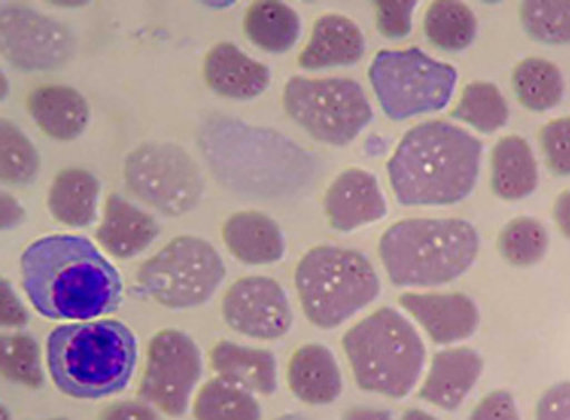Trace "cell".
<instances>
[{
	"label": "cell",
	"instance_id": "cell-36",
	"mask_svg": "<svg viewBox=\"0 0 570 420\" xmlns=\"http://www.w3.org/2000/svg\"><path fill=\"white\" fill-rule=\"evenodd\" d=\"M417 2L414 0H379L376 8V28L387 40H405L412 32V14Z\"/></svg>",
	"mask_w": 570,
	"mask_h": 420
},
{
	"label": "cell",
	"instance_id": "cell-21",
	"mask_svg": "<svg viewBox=\"0 0 570 420\" xmlns=\"http://www.w3.org/2000/svg\"><path fill=\"white\" fill-rule=\"evenodd\" d=\"M287 384L294 398L325 407L343 393V376L334 353L323 344H305L294 351L287 367Z\"/></svg>",
	"mask_w": 570,
	"mask_h": 420
},
{
	"label": "cell",
	"instance_id": "cell-29",
	"mask_svg": "<svg viewBox=\"0 0 570 420\" xmlns=\"http://www.w3.org/2000/svg\"><path fill=\"white\" fill-rule=\"evenodd\" d=\"M193 417L195 420H261L263 410L254 393L214 378L196 393Z\"/></svg>",
	"mask_w": 570,
	"mask_h": 420
},
{
	"label": "cell",
	"instance_id": "cell-25",
	"mask_svg": "<svg viewBox=\"0 0 570 420\" xmlns=\"http://www.w3.org/2000/svg\"><path fill=\"white\" fill-rule=\"evenodd\" d=\"M490 186L501 200L519 201L533 194L539 186V166L524 138L504 136L495 143Z\"/></svg>",
	"mask_w": 570,
	"mask_h": 420
},
{
	"label": "cell",
	"instance_id": "cell-24",
	"mask_svg": "<svg viewBox=\"0 0 570 420\" xmlns=\"http://www.w3.org/2000/svg\"><path fill=\"white\" fill-rule=\"evenodd\" d=\"M98 198L100 182L91 171L67 168L56 174L47 206L53 220L68 229L79 230L97 220Z\"/></svg>",
	"mask_w": 570,
	"mask_h": 420
},
{
	"label": "cell",
	"instance_id": "cell-4",
	"mask_svg": "<svg viewBox=\"0 0 570 420\" xmlns=\"http://www.w3.org/2000/svg\"><path fill=\"white\" fill-rule=\"evenodd\" d=\"M480 233L460 218H410L383 232L379 256L396 287H441L468 273Z\"/></svg>",
	"mask_w": 570,
	"mask_h": 420
},
{
	"label": "cell",
	"instance_id": "cell-2",
	"mask_svg": "<svg viewBox=\"0 0 570 420\" xmlns=\"http://www.w3.org/2000/svg\"><path fill=\"white\" fill-rule=\"evenodd\" d=\"M481 156L483 143L462 127L423 121L406 130L389 159V183L401 206H454L476 188Z\"/></svg>",
	"mask_w": 570,
	"mask_h": 420
},
{
	"label": "cell",
	"instance_id": "cell-34",
	"mask_svg": "<svg viewBox=\"0 0 570 420\" xmlns=\"http://www.w3.org/2000/svg\"><path fill=\"white\" fill-rule=\"evenodd\" d=\"M498 248L508 264L531 268L548 253V230L533 218H515L499 233Z\"/></svg>",
	"mask_w": 570,
	"mask_h": 420
},
{
	"label": "cell",
	"instance_id": "cell-10",
	"mask_svg": "<svg viewBox=\"0 0 570 420\" xmlns=\"http://www.w3.org/2000/svg\"><path fill=\"white\" fill-rule=\"evenodd\" d=\"M127 189L145 206L168 218L184 216L200 203L204 174L189 153L175 143H142L125 157Z\"/></svg>",
	"mask_w": 570,
	"mask_h": 420
},
{
	"label": "cell",
	"instance_id": "cell-8",
	"mask_svg": "<svg viewBox=\"0 0 570 420\" xmlns=\"http://www.w3.org/2000/svg\"><path fill=\"white\" fill-rule=\"evenodd\" d=\"M367 76L380 108L394 121L442 111L459 82L456 68L430 58L419 47L380 50Z\"/></svg>",
	"mask_w": 570,
	"mask_h": 420
},
{
	"label": "cell",
	"instance_id": "cell-6",
	"mask_svg": "<svg viewBox=\"0 0 570 420\" xmlns=\"http://www.w3.org/2000/svg\"><path fill=\"white\" fill-rule=\"evenodd\" d=\"M294 286L308 322L334 330L370 307L380 291L379 273L367 257L350 248H312L294 271Z\"/></svg>",
	"mask_w": 570,
	"mask_h": 420
},
{
	"label": "cell",
	"instance_id": "cell-19",
	"mask_svg": "<svg viewBox=\"0 0 570 420\" xmlns=\"http://www.w3.org/2000/svg\"><path fill=\"white\" fill-rule=\"evenodd\" d=\"M365 52L361 28L344 14H323L312 28L311 40L298 58L303 70L316 72L326 68L352 67Z\"/></svg>",
	"mask_w": 570,
	"mask_h": 420
},
{
	"label": "cell",
	"instance_id": "cell-39",
	"mask_svg": "<svg viewBox=\"0 0 570 420\" xmlns=\"http://www.w3.org/2000/svg\"><path fill=\"white\" fill-rule=\"evenodd\" d=\"M0 286H2L0 287V327L13 328V330L26 327L31 318L8 278H2Z\"/></svg>",
	"mask_w": 570,
	"mask_h": 420
},
{
	"label": "cell",
	"instance_id": "cell-16",
	"mask_svg": "<svg viewBox=\"0 0 570 420\" xmlns=\"http://www.w3.org/2000/svg\"><path fill=\"white\" fill-rule=\"evenodd\" d=\"M205 84L219 97L232 100H254L269 88L272 72L266 64L246 56L234 43H218L204 61Z\"/></svg>",
	"mask_w": 570,
	"mask_h": 420
},
{
	"label": "cell",
	"instance_id": "cell-41",
	"mask_svg": "<svg viewBox=\"0 0 570 420\" xmlns=\"http://www.w3.org/2000/svg\"><path fill=\"white\" fill-rule=\"evenodd\" d=\"M26 220V210L9 192H0V229L11 230Z\"/></svg>",
	"mask_w": 570,
	"mask_h": 420
},
{
	"label": "cell",
	"instance_id": "cell-5",
	"mask_svg": "<svg viewBox=\"0 0 570 420\" xmlns=\"http://www.w3.org/2000/svg\"><path fill=\"white\" fill-rule=\"evenodd\" d=\"M343 349L358 389L405 399L426 362L414 324L392 307H382L344 333Z\"/></svg>",
	"mask_w": 570,
	"mask_h": 420
},
{
	"label": "cell",
	"instance_id": "cell-22",
	"mask_svg": "<svg viewBox=\"0 0 570 420\" xmlns=\"http://www.w3.org/2000/svg\"><path fill=\"white\" fill-rule=\"evenodd\" d=\"M27 111L43 134L58 141H73L89 123L88 102L70 86H38L27 97Z\"/></svg>",
	"mask_w": 570,
	"mask_h": 420
},
{
	"label": "cell",
	"instance_id": "cell-14",
	"mask_svg": "<svg viewBox=\"0 0 570 420\" xmlns=\"http://www.w3.org/2000/svg\"><path fill=\"white\" fill-rule=\"evenodd\" d=\"M400 304L424 328L433 344L450 346L474 336L480 312L462 292H405Z\"/></svg>",
	"mask_w": 570,
	"mask_h": 420
},
{
	"label": "cell",
	"instance_id": "cell-37",
	"mask_svg": "<svg viewBox=\"0 0 570 420\" xmlns=\"http://www.w3.org/2000/svg\"><path fill=\"white\" fill-rule=\"evenodd\" d=\"M469 420H521V417L512 393L494 390L478 402Z\"/></svg>",
	"mask_w": 570,
	"mask_h": 420
},
{
	"label": "cell",
	"instance_id": "cell-3",
	"mask_svg": "<svg viewBox=\"0 0 570 420\" xmlns=\"http://www.w3.org/2000/svg\"><path fill=\"white\" fill-rule=\"evenodd\" d=\"M138 363V340L118 319L53 328L47 367L59 392L73 399L111 398L127 389Z\"/></svg>",
	"mask_w": 570,
	"mask_h": 420
},
{
	"label": "cell",
	"instance_id": "cell-26",
	"mask_svg": "<svg viewBox=\"0 0 570 420\" xmlns=\"http://www.w3.org/2000/svg\"><path fill=\"white\" fill-rule=\"evenodd\" d=\"M245 32L255 47L269 54H285L298 43L302 19L278 0H257L245 14Z\"/></svg>",
	"mask_w": 570,
	"mask_h": 420
},
{
	"label": "cell",
	"instance_id": "cell-46",
	"mask_svg": "<svg viewBox=\"0 0 570 420\" xmlns=\"http://www.w3.org/2000/svg\"><path fill=\"white\" fill-rule=\"evenodd\" d=\"M2 420H11V416H9L8 408L2 407Z\"/></svg>",
	"mask_w": 570,
	"mask_h": 420
},
{
	"label": "cell",
	"instance_id": "cell-33",
	"mask_svg": "<svg viewBox=\"0 0 570 420\" xmlns=\"http://www.w3.org/2000/svg\"><path fill=\"white\" fill-rule=\"evenodd\" d=\"M2 360L0 371L11 383L27 389H41L45 384L43 363L38 340L29 333H6L0 339Z\"/></svg>",
	"mask_w": 570,
	"mask_h": 420
},
{
	"label": "cell",
	"instance_id": "cell-38",
	"mask_svg": "<svg viewBox=\"0 0 570 420\" xmlns=\"http://www.w3.org/2000/svg\"><path fill=\"white\" fill-rule=\"evenodd\" d=\"M534 419L570 420V381L552 384L540 396Z\"/></svg>",
	"mask_w": 570,
	"mask_h": 420
},
{
	"label": "cell",
	"instance_id": "cell-32",
	"mask_svg": "<svg viewBox=\"0 0 570 420\" xmlns=\"http://www.w3.org/2000/svg\"><path fill=\"white\" fill-rule=\"evenodd\" d=\"M519 17L531 40L543 46H569L570 0H525Z\"/></svg>",
	"mask_w": 570,
	"mask_h": 420
},
{
	"label": "cell",
	"instance_id": "cell-7",
	"mask_svg": "<svg viewBox=\"0 0 570 420\" xmlns=\"http://www.w3.org/2000/svg\"><path fill=\"white\" fill-rule=\"evenodd\" d=\"M225 274V262L210 242L178 236L139 266L134 292L165 309H195L213 298Z\"/></svg>",
	"mask_w": 570,
	"mask_h": 420
},
{
	"label": "cell",
	"instance_id": "cell-13",
	"mask_svg": "<svg viewBox=\"0 0 570 420\" xmlns=\"http://www.w3.org/2000/svg\"><path fill=\"white\" fill-rule=\"evenodd\" d=\"M223 321L239 336L276 340L289 333L293 309L284 287L269 277H245L222 300Z\"/></svg>",
	"mask_w": 570,
	"mask_h": 420
},
{
	"label": "cell",
	"instance_id": "cell-47",
	"mask_svg": "<svg viewBox=\"0 0 570 420\" xmlns=\"http://www.w3.org/2000/svg\"><path fill=\"white\" fill-rule=\"evenodd\" d=\"M45 420H68V419H45Z\"/></svg>",
	"mask_w": 570,
	"mask_h": 420
},
{
	"label": "cell",
	"instance_id": "cell-43",
	"mask_svg": "<svg viewBox=\"0 0 570 420\" xmlns=\"http://www.w3.org/2000/svg\"><path fill=\"white\" fill-rule=\"evenodd\" d=\"M341 420H394V416L382 408L353 407L341 417Z\"/></svg>",
	"mask_w": 570,
	"mask_h": 420
},
{
	"label": "cell",
	"instance_id": "cell-40",
	"mask_svg": "<svg viewBox=\"0 0 570 420\" xmlns=\"http://www.w3.org/2000/svg\"><path fill=\"white\" fill-rule=\"evenodd\" d=\"M98 420H160L156 410L141 401H118L104 408Z\"/></svg>",
	"mask_w": 570,
	"mask_h": 420
},
{
	"label": "cell",
	"instance_id": "cell-18",
	"mask_svg": "<svg viewBox=\"0 0 570 420\" xmlns=\"http://www.w3.org/2000/svg\"><path fill=\"white\" fill-rule=\"evenodd\" d=\"M159 233V223L147 210L139 209L120 192L107 197L97 239L109 256L118 260L141 256Z\"/></svg>",
	"mask_w": 570,
	"mask_h": 420
},
{
	"label": "cell",
	"instance_id": "cell-11",
	"mask_svg": "<svg viewBox=\"0 0 570 420\" xmlns=\"http://www.w3.org/2000/svg\"><path fill=\"white\" fill-rule=\"evenodd\" d=\"M204 372L200 348L180 330L166 328L151 337L139 398L168 417H183Z\"/></svg>",
	"mask_w": 570,
	"mask_h": 420
},
{
	"label": "cell",
	"instance_id": "cell-20",
	"mask_svg": "<svg viewBox=\"0 0 570 420\" xmlns=\"http://www.w3.org/2000/svg\"><path fill=\"white\" fill-rule=\"evenodd\" d=\"M222 239L230 256L243 264H275L285 256V239L281 227L269 216L255 210L232 214L223 223Z\"/></svg>",
	"mask_w": 570,
	"mask_h": 420
},
{
	"label": "cell",
	"instance_id": "cell-23",
	"mask_svg": "<svg viewBox=\"0 0 570 420\" xmlns=\"http://www.w3.org/2000/svg\"><path fill=\"white\" fill-rule=\"evenodd\" d=\"M213 371L222 380L261 396H273L278 389V366L272 351L219 340L209 351Z\"/></svg>",
	"mask_w": 570,
	"mask_h": 420
},
{
	"label": "cell",
	"instance_id": "cell-35",
	"mask_svg": "<svg viewBox=\"0 0 570 420\" xmlns=\"http://www.w3.org/2000/svg\"><path fill=\"white\" fill-rule=\"evenodd\" d=\"M540 147L549 170L570 177V117L549 121L540 130Z\"/></svg>",
	"mask_w": 570,
	"mask_h": 420
},
{
	"label": "cell",
	"instance_id": "cell-1",
	"mask_svg": "<svg viewBox=\"0 0 570 420\" xmlns=\"http://www.w3.org/2000/svg\"><path fill=\"white\" fill-rule=\"evenodd\" d=\"M20 273L32 309L52 321H95L124 300L120 271L82 236L52 233L31 242Z\"/></svg>",
	"mask_w": 570,
	"mask_h": 420
},
{
	"label": "cell",
	"instance_id": "cell-15",
	"mask_svg": "<svg viewBox=\"0 0 570 420\" xmlns=\"http://www.w3.org/2000/svg\"><path fill=\"white\" fill-rule=\"evenodd\" d=\"M325 214L337 232H353L387 216V200L379 179L361 168H347L330 183L325 194Z\"/></svg>",
	"mask_w": 570,
	"mask_h": 420
},
{
	"label": "cell",
	"instance_id": "cell-28",
	"mask_svg": "<svg viewBox=\"0 0 570 420\" xmlns=\"http://www.w3.org/2000/svg\"><path fill=\"white\" fill-rule=\"evenodd\" d=\"M478 20L469 6L456 0H436L424 14V34L436 49L460 52L471 46Z\"/></svg>",
	"mask_w": 570,
	"mask_h": 420
},
{
	"label": "cell",
	"instance_id": "cell-30",
	"mask_svg": "<svg viewBox=\"0 0 570 420\" xmlns=\"http://www.w3.org/2000/svg\"><path fill=\"white\" fill-rule=\"evenodd\" d=\"M453 120L463 121L481 134H494L510 118L507 99L492 82H471L465 86L459 103L451 111Z\"/></svg>",
	"mask_w": 570,
	"mask_h": 420
},
{
	"label": "cell",
	"instance_id": "cell-27",
	"mask_svg": "<svg viewBox=\"0 0 570 420\" xmlns=\"http://www.w3.org/2000/svg\"><path fill=\"white\" fill-rule=\"evenodd\" d=\"M512 86L517 100L534 112L557 108L566 91L560 68L542 58H525L517 63L513 68Z\"/></svg>",
	"mask_w": 570,
	"mask_h": 420
},
{
	"label": "cell",
	"instance_id": "cell-9",
	"mask_svg": "<svg viewBox=\"0 0 570 420\" xmlns=\"http://www.w3.org/2000/svg\"><path fill=\"white\" fill-rule=\"evenodd\" d=\"M284 109L311 138L346 147L373 121L364 88L347 77H291L284 88Z\"/></svg>",
	"mask_w": 570,
	"mask_h": 420
},
{
	"label": "cell",
	"instance_id": "cell-45",
	"mask_svg": "<svg viewBox=\"0 0 570 420\" xmlns=\"http://www.w3.org/2000/svg\"><path fill=\"white\" fill-rule=\"evenodd\" d=\"M275 420H308L307 417L302 413H285V416L278 417Z\"/></svg>",
	"mask_w": 570,
	"mask_h": 420
},
{
	"label": "cell",
	"instance_id": "cell-42",
	"mask_svg": "<svg viewBox=\"0 0 570 420\" xmlns=\"http://www.w3.org/2000/svg\"><path fill=\"white\" fill-rule=\"evenodd\" d=\"M552 218L557 221L558 229L570 241V191L561 192L552 207Z\"/></svg>",
	"mask_w": 570,
	"mask_h": 420
},
{
	"label": "cell",
	"instance_id": "cell-17",
	"mask_svg": "<svg viewBox=\"0 0 570 420\" xmlns=\"http://www.w3.org/2000/svg\"><path fill=\"white\" fill-rule=\"evenodd\" d=\"M483 372V358L472 348H451L433 354L419 399L445 411L459 410Z\"/></svg>",
	"mask_w": 570,
	"mask_h": 420
},
{
	"label": "cell",
	"instance_id": "cell-31",
	"mask_svg": "<svg viewBox=\"0 0 570 420\" xmlns=\"http://www.w3.org/2000/svg\"><path fill=\"white\" fill-rule=\"evenodd\" d=\"M40 153L31 139L14 126L13 121L0 120V180L6 186L26 188L40 173Z\"/></svg>",
	"mask_w": 570,
	"mask_h": 420
},
{
	"label": "cell",
	"instance_id": "cell-12",
	"mask_svg": "<svg viewBox=\"0 0 570 420\" xmlns=\"http://www.w3.org/2000/svg\"><path fill=\"white\" fill-rule=\"evenodd\" d=\"M0 52L20 72H50L70 61L76 40L70 29L31 6L0 8Z\"/></svg>",
	"mask_w": 570,
	"mask_h": 420
},
{
	"label": "cell",
	"instance_id": "cell-44",
	"mask_svg": "<svg viewBox=\"0 0 570 420\" xmlns=\"http://www.w3.org/2000/svg\"><path fill=\"white\" fill-rule=\"evenodd\" d=\"M401 420H439L436 417H433L432 413H428V411L417 410V408H410L403 413Z\"/></svg>",
	"mask_w": 570,
	"mask_h": 420
}]
</instances>
